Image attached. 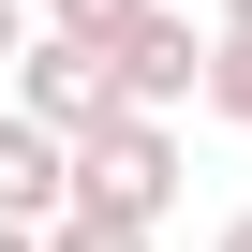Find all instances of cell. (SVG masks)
Wrapping results in <instances>:
<instances>
[{
  "instance_id": "7",
  "label": "cell",
  "mask_w": 252,
  "mask_h": 252,
  "mask_svg": "<svg viewBox=\"0 0 252 252\" xmlns=\"http://www.w3.org/2000/svg\"><path fill=\"white\" fill-rule=\"evenodd\" d=\"M45 252H149V222H89L74 208V222H45Z\"/></svg>"
},
{
  "instance_id": "5",
  "label": "cell",
  "mask_w": 252,
  "mask_h": 252,
  "mask_svg": "<svg viewBox=\"0 0 252 252\" xmlns=\"http://www.w3.org/2000/svg\"><path fill=\"white\" fill-rule=\"evenodd\" d=\"M149 15H163V0H45V30H60V45H104V60L134 45Z\"/></svg>"
},
{
  "instance_id": "6",
  "label": "cell",
  "mask_w": 252,
  "mask_h": 252,
  "mask_svg": "<svg viewBox=\"0 0 252 252\" xmlns=\"http://www.w3.org/2000/svg\"><path fill=\"white\" fill-rule=\"evenodd\" d=\"M208 119L252 134V30H222V60H208Z\"/></svg>"
},
{
  "instance_id": "9",
  "label": "cell",
  "mask_w": 252,
  "mask_h": 252,
  "mask_svg": "<svg viewBox=\"0 0 252 252\" xmlns=\"http://www.w3.org/2000/svg\"><path fill=\"white\" fill-rule=\"evenodd\" d=\"M208 252H252V208H237V222H222V237H208Z\"/></svg>"
},
{
  "instance_id": "2",
  "label": "cell",
  "mask_w": 252,
  "mask_h": 252,
  "mask_svg": "<svg viewBox=\"0 0 252 252\" xmlns=\"http://www.w3.org/2000/svg\"><path fill=\"white\" fill-rule=\"evenodd\" d=\"M15 119H45V134H89V119H119V60H104V45L30 30V60H15Z\"/></svg>"
},
{
  "instance_id": "3",
  "label": "cell",
  "mask_w": 252,
  "mask_h": 252,
  "mask_svg": "<svg viewBox=\"0 0 252 252\" xmlns=\"http://www.w3.org/2000/svg\"><path fill=\"white\" fill-rule=\"evenodd\" d=\"M208 60H222V30H193L178 0H163V15L119 45V104H134V119H178V104L208 89Z\"/></svg>"
},
{
  "instance_id": "1",
  "label": "cell",
  "mask_w": 252,
  "mask_h": 252,
  "mask_svg": "<svg viewBox=\"0 0 252 252\" xmlns=\"http://www.w3.org/2000/svg\"><path fill=\"white\" fill-rule=\"evenodd\" d=\"M74 208H89V222H149V237H163V208H178V134H163V119H134V104L89 119V134H74Z\"/></svg>"
},
{
  "instance_id": "8",
  "label": "cell",
  "mask_w": 252,
  "mask_h": 252,
  "mask_svg": "<svg viewBox=\"0 0 252 252\" xmlns=\"http://www.w3.org/2000/svg\"><path fill=\"white\" fill-rule=\"evenodd\" d=\"M15 60H30V15H15V0H0V74H15Z\"/></svg>"
},
{
  "instance_id": "11",
  "label": "cell",
  "mask_w": 252,
  "mask_h": 252,
  "mask_svg": "<svg viewBox=\"0 0 252 252\" xmlns=\"http://www.w3.org/2000/svg\"><path fill=\"white\" fill-rule=\"evenodd\" d=\"M0 252H45V237H30V222H0Z\"/></svg>"
},
{
  "instance_id": "4",
  "label": "cell",
  "mask_w": 252,
  "mask_h": 252,
  "mask_svg": "<svg viewBox=\"0 0 252 252\" xmlns=\"http://www.w3.org/2000/svg\"><path fill=\"white\" fill-rule=\"evenodd\" d=\"M0 222H74V134H45V119H15L0 104Z\"/></svg>"
},
{
  "instance_id": "10",
  "label": "cell",
  "mask_w": 252,
  "mask_h": 252,
  "mask_svg": "<svg viewBox=\"0 0 252 252\" xmlns=\"http://www.w3.org/2000/svg\"><path fill=\"white\" fill-rule=\"evenodd\" d=\"M208 15H222V30H252V0H208Z\"/></svg>"
}]
</instances>
